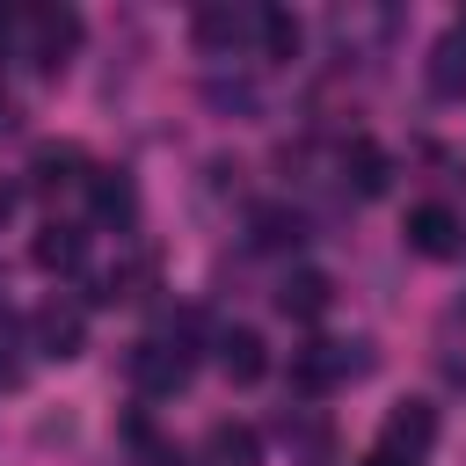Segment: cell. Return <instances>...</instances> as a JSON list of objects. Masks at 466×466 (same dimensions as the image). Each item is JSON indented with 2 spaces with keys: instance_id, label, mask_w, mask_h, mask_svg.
<instances>
[{
  "instance_id": "cell-1",
  "label": "cell",
  "mask_w": 466,
  "mask_h": 466,
  "mask_svg": "<svg viewBox=\"0 0 466 466\" xmlns=\"http://www.w3.org/2000/svg\"><path fill=\"white\" fill-rule=\"evenodd\" d=\"M357 371H371V342H306L291 357V386L299 393H328V386H342Z\"/></svg>"
},
{
  "instance_id": "cell-2",
  "label": "cell",
  "mask_w": 466,
  "mask_h": 466,
  "mask_svg": "<svg viewBox=\"0 0 466 466\" xmlns=\"http://www.w3.org/2000/svg\"><path fill=\"white\" fill-rule=\"evenodd\" d=\"M189 371H197V357H189V342L182 335H146L138 350H131V379H138V393H182L189 386Z\"/></svg>"
},
{
  "instance_id": "cell-3",
  "label": "cell",
  "mask_w": 466,
  "mask_h": 466,
  "mask_svg": "<svg viewBox=\"0 0 466 466\" xmlns=\"http://www.w3.org/2000/svg\"><path fill=\"white\" fill-rule=\"evenodd\" d=\"M22 29H29V66L36 73H58L73 58V44H80V15L73 7H29Z\"/></svg>"
},
{
  "instance_id": "cell-4",
  "label": "cell",
  "mask_w": 466,
  "mask_h": 466,
  "mask_svg": "<svg viewBox=\"0 0 466 466\" xmlns=\"http://www.w3.org/2000/svg\"><path fill=\"white\" fill-rule=\"evenodd\" d=\"M29 335H36V357L66 364V357H80V342H87V313H80V306H66V299H51V306H36Z\"/></svg>"
},
{
  "instance_id": "cell-5",
  "label": "cell",
  "mask_w": 466,
  "mask_h": 466,
  "mask_svg": "<svg viewBox=\"0 0 466 466\" xmlns=\"http://www.w3.org/2000/svg\"><path fill=\"white\" fill-rule=\"evenodd\" d=\"M430 444H437V408H430V400H393V415H386V430H379V451L422 459Z\"/></svg>"
},
{
  "instance_id": "cell-6",
  "label": "cell",
  "mask_w": 466,
  "mask_h": 466,
  "mask_svg": "<svg viewBox=\"0 0 466 466\" xmlns=\"http://www.w3.org/2000/svg\"><path fill=\"white\" fill-rule=\"evenodd\" d=\"M408 248H415V255H430V262L459 255V248H466L459 211H444V204H415V211H408Z\"/></svg>"
},
{
  "instance_id": "cell-7",
  "label": "cell",
  "mask_w": 466,
  "mask_h": 466,
  "mask_svg": "<svg viewBox=\"0 0 466 466\" xmlns=\"http://www.w3.org/2000/svg\"><path fill=\"white\" fill-rule=\"evenodd\" d=\"M95 167H87V153L80 146H36L29 153V189L36 197H58V189H80Z\"/></svg>"
},
{
  "instance_id": "cell-8",
  "label": "cell",
  "mask_w": 466,
  "mask_h": 466,
  "mask_svg": "<svg viewBox=\"0 0 466 466\" xmlns=\"http://www.w3.org/2000/svg\"><path fill=\"white\" fill-rule=\"evenodd\" d=\"M255 22H262V7H226V0H218V7H197V44L233 58V51L255 36Z\"/></svg>"
},
{
  "instance_id": "cell-9",
  "label": "cell",
  "mask_w": 466,
  "mask_h": 466,
  "mask_svg": "<svg viewBox=\"0 0 466 466\" xmlns=\"http://www.w3.org/2000/svg\"><path fill=\"white\" fill-rule=\"evenodd\" d=\"M87 197H95V218H102V226H131V218H138V182H131L124 167H95V175H87Z\"/></svg>"
},
{
  "instance_id": "cell-10",
  "label": "cell",
  "mask_w": 466,
  "mask_h": 466,
  "mask_svg": "<svg viewBox=\"0 0 466 466\" xmlns=\"http://www.w3.org/2000/svg\"><path fill=\"white\" fill-rule=\"evenodd\" d=\"M29 262H36V269H51V277H73V269L87 262V233H80V226H58V218H51V226H44L36 240H29Z\"/></svg>"
},
{
  "instance_id": "cell-11",
  "label": "cell",
  "mask_w": 466,
  "mask_h": 466,
  "mask_svg": "<svg viewBox=\"0 0 466 466\" xmlns=\"http://www.w3.org/2000/svg\"><path fill=\"white\" fill-rule=\"evenodd\" d=\"M430 95H437V102H459V95H466V22L430 44Z\"/></svg>"
},
{
  "instance_id": "cell-12",
  "label": "cell",
  "mask_w": 466,
  "mask_h": 466,
  "mask_svg": "<svg viewBox=\"0 0 466 466\" xmlns=\"http://www.w3.org/2000/svg\"><path fill=\"white\" fill-rule=\"evenodd\" d=\"M218 371H226L233 386H255V379L269 371V350H262V335H255V328H226V335H218Z\"/></svg>"
},
{
  "instance_id": "cell-13",
  "label": "cell",
  "mask_w": 466,
  "mask_h": 466,
  "mask_svg": "<svg viewBox=\"0 0 466 466\" xmlns=\"http://www.w3.org/2000/svg\"><path fill=\"white\" fill-rule=\"evenodd\" d=\"M328 299H335V284H328L320 269H291V277L277 284V306H284L291 320H320V313H328Z\"/></svg>"
},
{
  "instance_id": "cell-14",
  "label": "cell",
  "mask_w": 466,
  "mask_h": 466,
  "mask_svg": "<svg viewBox=\"0 0 466 466\" xmlns=\"http://www.w3.org/2000/svg\"><path fill=\"white\" fill-rule=\"evenodd\" d=\"M204 466H262V437H255L248 422H211Z\"/></svg>"
},
{
  "instance_id": "cell-15",
  "label": "cell",
  "mask_w": 466,
  "mask_h": 466,
  "mask_svg": "<svg viewBox=\"0 0 466 466\" xmlns=\"http://www.w3.org/2000/svg\"><path fill=\"white\" fill-rule=\"evenodd\" d=\"M342 175H350V189H357V197H386V182H393V160H386L371 138H350V153H342Z\"/></svg>"
},
{
  "instance_id": "cell-16",
  "label": "cell",
  "mask_w": 466,
  "mask_h": 466,
  "mask_svg": "<svg viewBox=\"0 0 466 466\" xmlns=\"http://www.w3.org/2000/svg\"><path fill=\"white\" fill-rule=\"evenodd\" d=\"M255 44H262V58H299V22H291L284 7H262Z\"/></svg>"
},
{
  "instance_id": "cell-17",
  "label": "cell",
  "mask_w": 466,
  "mask_h": 466,
  "mask_svg": "<svg viewBox=\"0 0 466 466\" xmlns=\"http://www.w3.org/2000/svg\"><path fill=\"white\" fill-rule=\"evenodd\" d=\"M0 386H22V320H15V306H0Z\"/></svg>"
},
{
  "instance_id": "cell-18",
  "label": "cell",
  "mask_w": 466,
  "mask_h": 466,
  "mask_svg": "<svg viewBox=\"0 0 466 466\" xmlns=\"http://www.w3.org/2000/svg\"><path fill=\"white\" fill-rule=\"evenodd\" d=\"M299 233H306L299 211H262V218H255V240H262V248H299Z\"/></svg>"
},
{
  "instance_id": "cell-19",
  "label": "cell",
  "mask_w": 466,
  "mask_h": 466,
  "mask_svg": "<svg viewBox=\"0 0 466 466\" xmlns=\"http://www.w3.org/2000/svg\"><path fill=\"white\" fill-rule=\"evenodd\" d=\"M15 29H22V15H7V7H0V51L15 44Z\"/></svg>"
},
{
  "instance_id": "cell-20",
  "label": "cell",
  "mask_w": 466,
  "mask_h": 466,
  "mask_svg": "<svg viewBox=\"0 0 466 466\" xmlns=\"http://www.w3.org/2000/svg\"><path fill=\"white\" fill-rule=\"evenodd\" d=\"M7 218H15V189L0 182V226H7Z\"/></svg>"
},
{
  "instance_id": "cell-21",
  "label": "cell",
  "mask_w": 466,
  "mask_h": 466,
  "mask_svg": "<svg viewBox=\"0 0 466 466\" xmlns=\"http://www.w3.org/2000/svg\"><path fill=\"white\" fill-rule=\"evenodd\" d=\"M371 466H415V459H393V451H371Z\"/></svg>"
},
{
  "instance_id": "cell-22",
  "label": "cell",
  "mask_w": 466,
  "mask_h": 466,
  "mask_svg": "<svg viewBox=\"0 0 466 466\" xmlns=\"http://www.w3.org/2000/svg\"><path fill=\"white\" fill-rule=\"evenodd\" d=\"M0 131H7V95H0Z\"/></svg>"
}]
</instances>
